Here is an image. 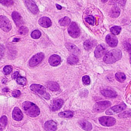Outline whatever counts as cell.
Wrapping results in <instances>:
<instances>
[{"label":"cell","mask_w":131,"mask_h":131,"mask_svg":"<svg viewBox=\"0 0 131 131\" xmlns=\"http://www.w3.org/2000/svg\"><path fill=\"white\" fill-rule=\"evenodd\" d=\"M22 108L25 114L29 117H35L40 114V110L39 108L31 102L25 101L23 102Z\"/></svg>","instance_id":"cell-1"},{"label":"cell","mask_w":131,"mask_h":131,"mask_svg":"<svg viewBox=\"0 0 131 131\" xmlns=\"http://www.w3.org/2000/svg\"><path fill=\"white\" fill-rule=\"evenodd\" d=\"M122 57V53L120 50L114 49L108 52L104 57L103 60L108 64L114 63Z\"/></svg>","instance_id":"cell-2"},{"label":"cell","mask_w":131,"mask_h":131,"mask_svg":"<svg viewBox=\"0 0 131 131\" xmlns=\"http://www.w3.org/2000/svg\"><path fill=\"white\" fill-rule=\"evenodd\" d=\"M31 90L42 95L45 99H49L50 96L48 93L46 92V89L44 86L38 84H33L30 86Z\"/></svg>","instance_id":"cell-3"},{"label":"cell","mask_w":131,"mask_h":131,"mask_svg":"<svg viewBox=\"0 0 131 131\" xmlns=\"http://www.w3.org/2000/svg\"><path fill=\"white\" fill-rule=\"evenodd\" d=\"M111 105V103L109 101L97 102L94 105L93 110L95 112H103Z\"/></svg>","instance_id":"cell-4"},{"label":"cell","mask_w":131,"mask_h":131,"mask_svg":"<svg viewBox=\"0 0 131 131\" xmlns=\"http://www.w3.org/2000/svg\"><path fill=\"white\" fill-rule=\"evenodd\" d=\"M99 122L102 125L105 127L113 126L116 123V119L112 117L103 116L99 118Z\"/></svg>","instance_id":"cell-5"},{"label":"cell","mask_w":131,"mask_h":131,"mask_svg":"<svg viewBox=\"0 0 131 131\" xmlns=\"http://www.w3.org/2000/svg\"><path fill=\"white\" fill-rule=\"evenodd\" d=\"M68 32L69 35L72 38H76L80 35V30L77 24L74 22H72L68 27Z\"/></svg>","instance_id":"cell-6"},{"label":"cell","mask_w":131,"mask_h":131,"mask_svg":"<svg viewBox=\"0 0 131 131\" xmlns=\"http://www.w3.org/2000/svg\"><path fill=\"white\" fill-rule=\"evenodd\" d=\"M127 107V105L124 102L118 105H115L111 107L110 109L107 110L106 112V114L108 115H112L114 114H117L120 112L122 111L125 110Z\"/></svg>","instance_id":"cell-7"},{"label":"cell","mask_w":131,"mask_h":131,"mask_svg":"<svg viewBox=\"0 0 131 131\" xmlns=\"http://www.w3.org/2000/svg\"><path fill=\"white\" fill-rule=\"evenodd\" d=\"M1 28L5 32H8L12 28V25L8 19L5 16H0Z\"/></svg>","instance_id":"cell-8"},{"label":"cell","mask_w":131,"mask_h":131,"mask_svg":"<svg viewBox=\"0 0 131 131\" xmlns=\"http://www.w3.org/2000/svg\"><path fill=\"white\" fill-rule=\"evenodd\" d=\"M44 58V54L42 53H38L33 56L29 61V65L31 67H34L41 62Z\"/></svg>","instance_id":"cell-9"},{"label":"cell","mask_w":131,"mask_h":131,"mask_svg":"<svg viewBox=\"0 0 131 131\" xmlns=\"http://www.w3.org/2000/svg\"><path fill=\"white\" fill-rule=\"evenodd\" d=\"M107 50V48L105 45L101 44L98 45L95 49V55L97 58L102 57Z\"/></svg>","instance_id":"cell-10"},{"label":"cell","mask_w":131,"mask_h":131,"mask_svg":"<svg viewBox=\"0 0 131 131\" xmlns=\"http://www.w3.org/2000/svg\"><path fill=\"white\" fill-rule=\"evenodd\" d=\"M106 40L108 44L112 47H116L118 43V40L117 37L112 34L108 35L106 36Z\"/></svg>","instance_id":"cell-11"},{"label":"cell","mask_w":131,"mask_h":131,"mask_svg":"<svg viewBox=\"0 0 131 131\" xmlns=\"http://www.w3.org/2000/svg\"><path fill=\"white\" fill-rule=\"evenodd\" d=\"M12 19L17 27H19L24 24V21L21 15L17 12L14 11L12 13Z\"/></svg>","instance_id":"cell-12"},{"label":"cell","mask_w":131,"mask_h":131,"mask_svg":"<svg viewBox=\"0 0 131 131\" xmlns=\"http://www.w3.org/2000/svg\"><path fill=\"white\" fill-rule=\"evenodd\" d=\"M25 3L28 8L34 14H36L38 12L37 6L32 1H25Z\"/></svg>","instance_id":"cell-13"},{"label":"cell","mask_w":131,"mask_h":131,"mask_svg":"<svg viewBox=\"0 0 131 131\" xmlns=\"http://www.w3.org/2000/svg\"><path fill=\"white\" fill-rule=\"evenodd\" d=\"M65 46L67 50L74 55H78L80 53V51L79 48L75 45L71 43H68L65 44Z\"/></svg>","instance_id":"cell-14"},{"label":"cell","mask_w":131,"mask_h":131,"mask_svg":"<svg viewBox=\"0 0 131 131\" xmlns=\"http://www.w3.org/2000/svg\"><path fill=\"white\" fill-rule=\"evenodd\" d=\"M12 117L14 120L19 121L22 120L23 114L18 108L15 107L12 112Z\"/></svg>","instance_id":"cell-15"},{"label":"cell","mask_w":131,"mask_h":131,"mask_svg":"<svg viewBox=\"0 0 131 131\" xmlns=\"http://www.w3.org/2000/svg\"><path fill=\"white\" fill-rule=\"evenodd\" d=\"M57 127L56 123L52 120L46 122L44 124L45 129L47 131H55Z\"/></svg>","instance_id":"cell-16"},{"label":"cell","mask_w":131,"mask_h":131,"mask_svg":"<svg viewBox=\"0 0 131 131\" xmlns=\"http://www.w3.org/2000/svg\"><path fill=\"white\" fill-rule=\"evenodd\" d=\"M49 63L52 66H57L61 62V58L58 55L53 54L49 58Z\"/></svg>","instance_id":"cell-17"},{"label":"cell","mask_w":131,"mask_h":131,"mask_svg":"<svg viewBox=\"0 0 131 131\" xmlns=\"http://www.w3.org/2000/svg\"><path fill=\"white\" fill-rule=\"evenodd\" d=\"M38 23L42 27L44 28H48L51 25L52 22L51 20L47 17H42L39 20Z\"/></svg>","instance_id":"cell-18"},{"label":"cell","mask_w":131,"mask_h":131,"mask_svg":"<svg viewBox=\"0 0 131 131\" xmlns=\"http://www.w3.org/2000/svg\"><path fill=\"white\" fill-rule=\"evenodd\" d=\"M97 44V41L95 40H88L84 43V46L85 49L89 50L92 49Z\"/></svg>","instance_id":"cell-19"},{"label":"cell","mask_w":131,"mask_h":131,"mask_svg":"<svg viewBox=\"0 0 131 131\" xmlns=\"http://www.w3.org/2000/svg\"><path fill=\"white\" fill-rule=\"evenodd\" d=\"M79 124L82 129L85 130L89 131L92 130V125L91 123L85 120L80 121L79 122Z\"/></svg>","instance_id":"cell-20"},{"label":"cell","mask_w":131,"mask_h":131,"mask_svg":"<svg viewBox=\"0 0 131 131\" xmlns=\"http://www.w3.org/2000/svg\"><path fill=\"white\" fill-rule=\"evenodd\" d=\"M63 103L64 101L62 99H57L54 101L52 107V111H56L59 110L62 107Z\"/></svg>","instance_id":"cell-21"},{"label":"cell","mask_w":131,"mask_h":131,"mask_svg":"<svg viewBox=\"0 0 131 131\" xmlns=\"http://www.w3.org/2000/svg\"><path fill=\"white\" fill-rule=\"evenodd\" d=\"M101 93L104 96L108 97H115L117 96V93L114 91L110 90H103Z\"/></svg>","instance_id":"cell-22"},{"label":"cell","mask_w":131,"mask_h":131,"mask_svg":"<svg viewBox=\"0 0 131 131\" xmlns=\"http://www.w3.org/2000/svg\"><path fill=\"white\" fill-rule=\"evenodd\" d=\"M120 10L117 7H114L112 8L110 12V16L112 17L115 18L118 17L120 15Z\"/></svg>","instance_id":"cell-23"},{"label":"cell","mask_w":131,"mask_h":131,"mask_svg":"<svg viewBox=\"0 0 131 131\" xmlns=\"http://www.w3.org/2000/svg\"><path fill=\"white\" fill-rule=\"evenodd\" d=\"M48 88L52 91H57L59 90L60 86L59 85L55 82H49L47 84Z\"/></svg>","instance_id":"cell-24"},{"label":"cell","mask_w":131,"mask_h":131,"mask_svg":"<svg viewBox=\"0 0 131 131\" xmlns=\"http://www.w3.org/2000/svg\"><path fill=\"white\" fill-rule=\"evenodd\" d=\"M58 116L62 118H72L74 116V113L70 111L63 112H60L58 114Z\"/></svg>","instance_id":"cell-25"},{"label":"cell","mask_w":131,"mask_h":131,"mask_svg":"<svg viewBox=\"0 0 131 131\" xmlns=\"http://www.w3.org/2000/svg\"><path fill=\"white\" fill-rule=\"evenodd\" d=\"M70 19L69 17H65L60 19L58 22L61 26L65 27L68 25L70 23Z\"/></svg>","instance_id":"cell-26"},{"label":"cell","mask_w":131,"mask_h":131,"mask_svg":"<svg viewBox=\"0 0 131 131\" xmlns=\"http://www.w3.org/2000/svg\"><path fill=\"white\" fill-rule=\"evenodd\" d=\"M78 61V59L77 57L74 54L69 56L67 59L68 63L71 64H75Z\"/></svg>","instance_id":"cell-27"},{"label":"cell","mask_w":131,"mask_h":131,"mask_svg":"<svg viewBox=\"0 0 131 131\" xmlns=\"http://www.w3.org/2000/svg\"><path fill=\"white\" fill-rule=\"evenodd\" d=\"M7 117L5 116H3L1 117V120H0V124H1V131H2L4 130L7 124Z\"/></svg>","instance_id":"cell-28"},{"label":"cell","mask_w":131,"mask_h":131,"mask_svg":"<svg viewBox=\"0 0 131 131\" xmlns=\"http://www.w3.org/2000/svg\"><path fill=\"white\" fill-rule=\"evenodd\" d=\"M115 78L117 81L120 82H122L124 81L126 79V76L123 72H117L115 74Z\"/></svg>","instance_id":"cell-29"},{"label":"cell","mask_w":131,"mask_h":131,"mask_svg":"<svg viewBox=\"0 0 131 131\" xmlns=\"http://www.w3.org/2000/svg\"><path fill=\"white\" fill-rule=\"evenodd\" d=\"M122 28L120 27H118V26H114L111 28L110 30L111 32L114 35H118L120 34Z\"/></svg>","instance_id":"cell-30"},{"label":"cell","mask_w":131,"mask_h":131,"mask_svg":"<svg viewBox=\"0 0 131 131\" xmlns=\"http://www.w3.org/2000/svg\"><path fill=\"white\" fill-rule=\"evenodd\" d=\"M18 33L21 35H24L27 34L28 31V29L27 27L22 26L18 30Z\"/></svg>","instance_id":"cell-31"},{"label":"cell","mask_w":131,"mask_h":131,"mask_svg":"<svg viewBox=\"0 0 131 131\" xmlns=\"http://www.w3.org/2000/svg\"><path fill=\"white\" fill-rule=\"evenodd\" d=\"M41 34L38 30H35L32 31L31 36L34 39H38L41 37Z\"/></svg>","instance_id":"cell-32"},{"label":"cell","mask_w":131,"mask_h":131,"mask_svg":"<svg viewBox=\"0 0 131 131\" xmlns=\"http://www.w3.org/2000/svg\"><path fill=\"white\" fill-rule=\"evenodd\" d=\"M16 81H17V83L19 84V85H24L26 84L27 80L25 78L19 76L17 79Z\"/></svg>","instance_id":"cell-33"},{"label":"cell","mask_w":131,"mask_h":131,"mask_svg":"<svg viewBox=\"0 0 131 131\" xmlns=\"http://www.w3.org/2000/svg\"><path fill=\"white\" fill-rule=\"evenodd\" d=\"M86 22H87L90 24L93 25L94 23V18L92 15H88L85 18Z\"/></svg>","instance_id":"cell-34"},{"label":"cell","mask_w":131,"mask_h":131,"mask_svg":"<svg viewBox=\"0 0 131 131\" xmlns=\"http://www.w3.org/2000/svg\"><path fill=\"white\" fill-rule=\"evenodd\" d=\"M12 71V68L11 66H6L4 67L3 71L4 73L6 75L10 74Z\"/></svg>","instance_id":"cell-35"},{"label":"cell","mask_w":131,"mask_h":131,"mask_svg":"<svg viewBox=\"0 0 131 131\" xmlns=\"http://www.w3.org/2000/svg\"><path fill=\"white\" fill-rule=\"evenodd\" d=\"M82 81L85 85H88L90 84V79L88 75H85L82 78Z\"/></svg>","instance_id":"cell-36"},{"label":"cell","mask_w":131,"mask_h":131,"mask_svg":"<svg viewBox=\"0 0 131 131\" xmlns=\"http://www.w3.org/2000/svg\"><path fill=\"white\" fill-rule=\"evenodd\" d=\"M131 116V111H127L120 114L119 117L120 118H126L130 117Z\"/></svg>","instance_id":"cell-37"},{"label":"cell","mask_w":131,"mask_h":131,"mask_svg":"<svg viewBox=\"0 0 131 131\" xmlns=\"http://www.w3.org/2000/svg\"><path fill=\"white\" fill-rule=\"evenodd\" d=\"M124 49L129 53L131 56V45L127 42H124Z\"/></svg>","instance_id":"cell-38"},{"label":"cell","mask_w":131,"mask_h":131,"mask_svg":"<svg viewBox=\"0 0 131 131\" xmlns=\"http://www.w3.org/2000/svg\"><path fill=\"white\" fill-rule=\"evenodd\" d=\"M0 2L2 4L6 6H11L14 4L13 1H0Z\"/></svg>","instance_id":"cell-39"},{"label":"cell","mask_w":131,"mask_h":131,"mask_svg":"<svg viewBox=\"0 0 131 131\" xmlns=\"http://www.w3.org/2000/svg\"><path fill=\"white\" fill-rule=\"evenodd\" d=\"M21 95V92L19 90H15L12 92V95L14 97L17 98L19 97Z\"/></svg>","instance_id":"cell-40"},{"label":"cell","mask_w":131,"mask_h":131,"mask_svg":"<svg viewBox=\"0 0 131 131\" xmlns=\"http://www.w3.org/2000/svg\"><path fill=\"white\" fill-rule=\"evenodd\" d=\"M19 73H18V72L17 71H15L12 74V78L13 79H15L17 78L19 76Z\"/></svg>","instance_id":"cell-41"},{"label":"cell","mask_w":131,"mask_h":131,"mask_svg":"<svg viewBox=\"0 0 131 131\" xmlns=\"http://www.w3.org/2000/svg\"><path fill=\"white\" fill-rule=\"evenodd\" d=\"M4 46H2V45H1V57H2V56L4 54Z\"/></svg>","instance_id":"cell-42"},{"label":"cell","mask_w":131,"mask_h":131,"mask_svg":"<svg viewBox=\"0 0 131 131\" xmlns=\"http://www.w3.org/2000/svg\"><path fill=\"white\" fill-rule=\"evenodd\" d=\"M56 7H57V8L58 10H61L62 8V7L60 5L58 4H56Z\"/></svg>","instance_id":"cell-43"},{"label":"cell","mask_w":131,"mask_h":131,"mask_svg":"<svg viewBox=\"0 0 131 131\" xmlns=\"http://www.w3.org/2000/svg\"><path fill=\"white\" fill-rule=\"evenodd\" d=\"M19 40V38H14V40L13 41V42H17Z\"/></svg>","instance_id":"cell-44"},{"label":"cell","mask_w":131,"mask_h":131,"mask_svg":"<svg viewBox=\"0 0 131 131\" xmlns=\"http://www.w3.org/2000/svg\"><path fill=\"white\" fill-rule=\"evenodd\" d=\"M3 91H5V92H7L8 91V89H3Z\"/></svg>","instance_id":"cell-45"},{"label":"cell","mask_w":131,"mask_h":131,"mask_svg":"<svg viewBox=\"0 0 131 131\" xmlns=\"http://www.w3.org/2000/svg\"><path fill=\"white\" fill-rule=\"evenodd\" d=\"M130 62H131V57L130 58Z\"/></svg>","instance_id":"cell-46"}]
</instances>
